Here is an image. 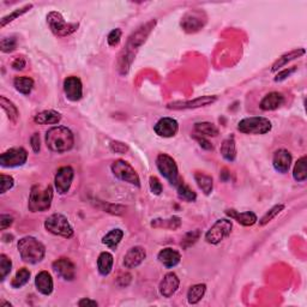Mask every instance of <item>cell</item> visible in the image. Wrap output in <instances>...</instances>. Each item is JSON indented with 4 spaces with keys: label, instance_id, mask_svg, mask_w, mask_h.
Wrapping results in <instances>:
<instances>
[{
    "label": "cell",
    "instance_id": "10",
    "mask_svg": "<svg viewBox=\"0 0 307 307\" xmlns=\"http://www.w3.org/2000/svg\"><path fill=\"white\" fill-rule=\"evenodd\" d=\"M28 160V153L24 148H11L0 156V165L2 167L12 168L23 166Z\"/></svg>",
    "mask_w": 307,
    "mask_h": 307
},
{
    "label": "cell",
    "instance_id": "41",
    "mask_svg": "<svg viewBox=\"0 0 307 307\" xmlns=\"http://www.w3.org/2000/svg\"><path fill=\"white\" fill-rule=\"evenodd\" d=\"M0 185H1L0 193L4 194V193H6V191L11 190V188L13 187V185H15V180H13L12 176L1 174V175H0Z\"/></svg>",
    "mask_w": 307,
    "mask_h": 307
},
{
    "label": "cell",
    "instance_id": "50",
    "mask_svg": "<svg viewBox=\"0 0 307 307\" xmlns=\"http://www.w3.org/2000/svg\"><path fill=\"white\" fill-rule=\"evenodd\" d=\"M25 59L24 58H16L12 63V67L15 70H23L25 67Z\"/></svg>",
    "mask_w": 307,
    "mask_h": 307
},
{
    "label": "cell",
    "instance_id": "45",
    "mask_svg": "<svg viewBox=\"0 0 307 307\" xmlns=\"http://www.w3.org/2000/svg\"><path fill=\"white\" fill-rule=\"evenodd\" d=\"M198 238H199V230L188 233V234H186L184 241H182V246H184L185 249H187L188 246H191V245L196 243V241L198 240Z\"/></svg>",
    "mask_w": 307,
    "mask_h": 307
},
{
    "label": "cell",
    "instance_id": "46",
    "mask_svg": "<svg viewBox=\"0 0 307 307\" xmlns=\"http://www.w3.org/2000/svg\"><path fill=\"white\" fill-rule=\"evenodd\" d=\"M297 70H298L297 66L288 67V69H284L283 71H281V72L277 73V76H276V77H275V82H282V81H284V80H286V78H288L289 76L293 75V73L297 71Z\"/></svg>",
    "mask_w": 307,
    "mask_h": 307
},
{
    "label": "cell",
    "instance_id": "23",
    "mask_svg": "<svg viewBox=\"0 0 307 307\" xmlns=\"http://www.w3.org/2000/svg\"><path fill=\"white\" fill-rule=\"evenodd\" d=\"M61 120V115L58 112L52 111H44L40 112L39 114L35 115L34 122L39 125H53V124H58Z\"/></svg>",
    "mask_w": 307,
    "mask_h": 307
},
{
    "label": "cell",
    "instance_id": "36",
    "mask_svg": "<svg viewBox=\"0 0 307 307\" xmlns=\"http://www.w3.org/2000/svg\"><path fill=\"white\" fill-rule=\"evenodd\" d=\"M176 190H178V196L180 199L186 202H196L197 194L194 191L191 190L190 186L185 185L184 182L180 181L179 184L176 185Z\"/></svg>",
    "mask_w": 307,
    "mask_h": 307
},
{
    "label": "cell",
    "instance_id": "44",
    "mask_svg": "<svg viewBox=\"0 0 307 307\" xmlns=\"http://www.w3.org/2000/svg\"><path fill=\"white\" fill-rule=\"evenodd\" d=\"M149 185H150V191L156 196L161 194L162 192V184L160 182V180L156 178V176H150L149 179Z\"/></svg>",
    "mask_w": 307,
    "mask_h": 307
},
{
    "label": "cell",
    "instance_id": "34",
    "mask_svg": "<svg viewBox=\"0 0 307 307\" xmlns=\"http://www.w3.org/2000/svg\"><path fill=\"white\" fill-rule=\"evenodd\" d=\"M307 157L303 156L301 159L298 160V162L295 163L294 171H293V178L297 181L303 182L307 179Z\"/></svg>",
    "mask_w": 307,
    "mask_h": 307
},
{
    "label": "cell",
    "instance_id": "13",
    "mask_svg": "<svg viewBox=\"0 0 307 307\" xmlns=\"http://www.w3.org/2000/svg\"><path fill=\"white\" fill-rule=\"evenodd\" d=\"M53 270L65 281H73L76 277V266L69 258H59L52 264Z\"/></svg>",
    "mask_w": 307,
    "mask_h": 307
},
{
    "label": "cell",
    "instance_id": "15",
    "mask_svg": "<svg viewBox=\"0 0 307 307\" xmlns=\"http://www.w3.org/2000/svg\"><path fill=\"white\" fill-rule=\"evenodd\" d=\"M178 122L175 119H173V118H162L154 126L155 133L163 138L174 137L178 133Z\"/></svg>",
    "mask_w": 307,
    "mask_h": 307
},
{
    "label": "cell",
    "instance_id": "16",
    "mask_svg": "<svg viewBox=\"0 0 307 307\" xmlns=\"http://www.w3.org/2000/svg\"><path fill=\"white\" fill-rule=\"evenodd\" d=\"M146 257L145 250L142 246L131 247L124 256V266L126 269H134L143 263Z\"/></svg>",
    "mask_w": 307,
    "mask_h": 307
},
{
    "label": "cell",
    "instance_id": "35",
    "mask_svg": "<svg viewBox=\"0 0 307 307\" xmlns=\"http://www.w3.org/2000/svg\"><path fill=\"white\" fill-rule=\"evenodd\" d=\"M29 278H30V271L27 269V267H22L17 271V274L13 280L11 281V286L12 288H22V287L25 286L28 282H29Z\"/></svg>",
    "mask_w": 307,
    "mask_h": 307
},
{
    "label": "cell",
    "instance_id": "30",
    "mask_svg": "<svg viewBox=\"0 0 307 307\" xmlns=\"http://www.w3.org/2000/svg\"><path fill=\"white\" fill-rule=\"evenodd\" d=\"M194 180H196L197 185L201 190L204 192V194H210L213 192V188H214V181L213 178L208 174L204 173H196L194 174Z\"/></svg>",
    "mask_w": 307,
    "mask_h": 307
},
{
    "label": "cell",
    "instance_id": "25",
    "mask_svg": "<svg viewBox=\"0 0 307 307\" xmlns=\"http://www.w3.org/2000/svg\"><path fill=\"white\" fill-rule=\"evenodd\" d=\"M114 258L109 252H102L98 256L97 259V269L102 276H107L111 274L112 269H113Z\"/></svg>",
    "mask_w": 307,
    "mask_h": 307
},
{
    "label": "cell",
    "instance_id": "26",
    "mask_svg": "<svg viewBox=\"0 0 307 307\" xmlns=\"http://www.w3.org/2000/svg\"><path fill=\"white\" fill-rule=\"evenodd\" d=\"M180 226H181V219L178 218V216H173V218L166 219H153L151 222V227L154 228H163V229H171V230H175L179 229Z\"/></svg>",
    "mask_w": 307,
    "mask_h": 307
},
{
    "label": "cell",
    "instance_id": "38",
    "mask_svg": "<svg viewBox=\"0 0 307 307\" xmlns=\"http://www.w3.org/2000/svg\"><path fill=\"white\" fill-rule=\"evenodd\" d=\"M12 269V262L6 255H0V280L4 281Z\"/></svg>",
    "mask_w": 307,
    "mask_h": 307
},
{
    "label": "cell",
    "instance_id": "32",
    "mask_svg": "<svg viewBox=\"0 0 307 307\" xmlns=\"http://www.w3.org/2000/svg\"><path fill=\"white\" fill-rule=\"evenodd\" d=\"M194 131L203 137H216L219 136V129L213 123H197L194 125Z\"/></svg>",
    "mask_w": 307,
    "mask_h": 307
},
{
    "label": "cell",
    "instance_id": "28",
    "mask_svg": "<svg viewBox=\"0 0 307 307\" xmlns=\"http://www.w3.org/2000/svg\"><path fill=\"white\" fill-rule=\"evenodd\" d=\"M304 54H305V49H304V48L294 49V50H292V52L287 53V54H284L281 58H278V60H276V63L272 65L271 71L272 72L277 71L278 69H281V67H283L284 65H287V63H289V61L294 60V59L299 58V57H301V55H304Z\"/></svg>",
    "mask_w": 307,
    "mask_h": 307
},
{
    "label": "cell",
    "instance_id": "6",
    "mask_svg": "<svg viewBox=\"0 0 307 307\" xmlns=\"http://www.w3.org/2000/svg\"><path fill=\"white\" fill-rule=\"evenodd\" d=\"M233 223L228 219H219L205 234V241L211 245H218L227 239L232 233Z\"/></svg>",
    "mask_w": 307,
    "mask_h": 307
},
{
    "label": "cell",
    "instance_id": "11",
    "mask_svg": "<svg viewBox=\"0 0 307 307\" xmlns=\"http://www.w3.org/2000/svg\"><path fill=\"white\" fill-rule=\"evenodd\" d=\"M73 178H75V171L70 166L59 168L54 178L55 188H57L59 194H65L69 192L71 187Z\"/></svg>",
    "mask_w": 307,
    "mask_h": 307
},
{
    "label": "cell",
    "instance_id": "19",
    "mask_svg": "<svg viewBox=\"0 0 307 307\" xmlns=\"http://www.w3.org/2000/svg\"><path fill=\"white\" fill-rule=\"evenodd\" d=\"M157 259L166 267L171 269V267L176 266L180 263L181 255L176 250L171 249V247H166V249L160 251L159 255H157Z\"/></svg>",
    "mask_w": 307,
    "mask_h": 307
},
{
    "label": "cell",
    "instance_id": "5",
    "mask_svg": "<svg viewBox=\"0 0 307 307\" xmlns=\"http://www.w3.org/2000/svg\"><path fill=\"white\" fill-rule=\"evenodd\" d=\"M44 228L52 234L70 239L73 236V229L69 219L61 214H53L44 221Z\"/></svg>",
    "mask_w": 307,
    "mask_h": 307
},
{
    "label": "cell",
    "instance_id": "21",
    "mask_svg": "<svg viewBox=\"0 0 307 307\" xmlns=\"http://www.w3.org/2000/svg\"><path fill=\"white\" fill-rule=\"evenodd\" d=\"M284 103V96L281 92L272 91L264 96L263 100L261 101V109L263 111H275V109L280 108Z\"/></svg>",
    "mask_w": 307,
    "mask_h": 307
},
{
    "label": "cell",
    "instance_id": "4",
    "mask_svg": "<svg viewBox=\"0 0 307 307\" xmlns=\"http://www.w3.org/2000/svg\"><path fill=\"white\" fill-rule=\"evenodd\" d=\"M271 128V122L264 117L245 118L238 124V130L245 134H265Z\"/></svg>",
    "mask_w": 307,
    "mask_h": 307
},
{
    "label": "cell",
    "instance_id": "49",
    "mask_svg": "<svg viewBox=\"0 0 307 307\" xmlns=\"http://www.w3.org/2000/svg\"><path fill=\"white\" fill-rule=\"evenodd\" d=\"M30 143H32L34 153H39L40 151V136H39V133L33 134V137L30 138Z\"/></svg>",
    "mask_w": 307,
    "mask_h": 307
},
{
    "label": "cell",
    "instance_id": "17",
    "mask_svg": "<svg viewBox=\"0 0 307 307\" xmlns=\"http://www.w3.org/2000/svg\"><path fill=\"white\" fill-rule=\"evenodd\" d=\"M179 284L180 280L179 277L176 276V274L174 272H168L167 275L163 277V280L160 283V294L162 295L163 298H171L175 294L176 291L179 289Z\"/></svg>",
    "mask_w": 307,
    "mask_h": 307
},
{
    "label": "cell",
    "instance_id": "37",
    "mask_svg": "<svg viewBox=\"0 0 307 307\" xmlns=\"http://www.w3.org/2000/svg\"><path fill=\"white\" fill-rule=\"evenodd\" d=\"M32 7H33V4H27V5H25V6H23V7L17 8V10L13 11V12H12V13H10V15L2 17L1 22H0V25H1V28H4L5 25H6L7 23H11V22H12V21H15L17 17L24 15V13H25V12H28V11H29Z\"/></svg>",
    "mask_w": 307,
    "mask_h": 307
},
{
    "label": "cell",
    "instance_id": "14",
    "mask_svg": "<svg viewBox=\"0 0 307 307\" xmlns=\"http://www.w3.org/2000/svg\"><path fill=\"white\" fill-rule=\"evenodd\" d=\"M64 92L66 97L72 102H77L83 96L82 81L76 76H70L64 81Z\"/></svg>",
    "mask_w": 307,
    "mask_h": 307
},
{
    "label": "cell",
    "instance_id": "48",
    "mask_svg": "<svg viewBox=\"0 0 307 307\" xmlns=\"http://www.w3.org/2000/svg\"><path fill=\"white\" fill-rule=\"evenodd\" d=\"M194 138L198 140L199 145H201L203 149H205V150H213V145H211V143L207 139V138L203 137V136H199V134L194 136Z\"/></svg>",
    "mask_w": 307,
    "mask_h": 307
},
{
    "label": "cell",
    "instance_id": "2",
    "mask_svg": "<svg viewBox=\"0 0 307 307\" xmlns=\"http://www.w3.org/2000/svg\"><path fill=\"white\" fill-rule=\"evenodd\" d=\"M21 258L25 263L29 264H38L44 261V255H46V247L41 241L34 236H24L17 244Z\"/></svg>",
    "mask_w": 307,
    "mask_h": 307
},
{
    "label": "cell",
    "instance_id": "24",
    "mask_svg": "<svg viewBox=\"0 0 307 307\" xmlns=\"http://www.w3.org/2000/svg\"><path fill=\"white\" fill-rule=\"evenodd\" d=\"M219 151H221L222 157H223L224 160H227V161L229 162L234 161L236 159V145L234 137L230 136L229 138H227V139H224L223 142H222Z\"/></svg>",
    "mask_w": 307,
    "mask_h": 307
},
{
    "label": "cell",
    "instance_id": "29",
    "mask_svg": "<svg viewBox=\"0 0 307 307\" xmlns=\"http://www.w3.org/2000/svg\"><path fill=\"white\" fill-rule=\"evenodd\" d=\"M124 238V232L122 229H119V228H117V229H112L111 232L107 233V234L103 236L102 239V244L106 245L107 247H109V249H117L118 245L120 244V241L123 240Z\"/></svg>",
    "mask_w": 307,
    "mask_h": 307
},
{
    "label": "cell",
    "instance_id": "18",
    "mask_svg": "<svg viewBox=\"0 0 307 307\" xmlns=\"http://www.w3.org/2000/svg\"><path fill=\"white\" fill-rule=\"evenodd\" d=\"M272 165L276 172L281 174L288 173L289 168L292 165V155L286 149H280L274 154V159H272Z\"/></svg>",
    "mask_w": 307,
    "mask_h": 307
},
{
    "label": "cell",
    "instance_id": "33",
    "mask_svg": "<svg viewBox=\"0 0 307 307\" xmlns=\"http://www.w3.org/2000/svg\"><path fill=\"white\" fill-rule=\"evenodd\" d=\"M0 106H1V108L4 109L5 113L7 114V118L11 120V122L16 123L17 120H18L19 117L18 109H17V107L13 105L8 98H6L5 96L0 97Z\"/></svg>",
    "mask_w": 307,
    "mask_h": 307
},
{
    "label": "cell",
    "instance_id": "22",
    "mask_svg": "<svg viewBox=\"0 0 307 307\" xmlns=\"http://www.w3.org/2000/svg\"><path fill=\"white\" fill-rule=\"evenodd\" d=\"M226 214L230 219H235L238 223L243 224L245 227L253 226V224L257 222V215H256L255 213H252V211H244V213H240V211H236L234 209H228L226 210Z\"/></svg>",
    "mask_w": 307,
    "mask_h": 307
},
{
    "label": "cell",
    "instance_id": "40",
    "mask_svg": "<svg viewBox=\"0 0 307 307\" xmlns=\"http://www.w3.org/2000/svg\"><path fill=\"white\" fill-rule=\"evenodd\" d=\"M17 47V39L11 36V38H4L0 41V49L4 53H10L15 50Z\"/></svg>",
    "mask_w": 307,
    "mask_h": 307
},
{
    "label": "cell",
    "instance_id": "51",
    "mask_svg": "<svg viewBox=\"0 0 307 307\" xmlns=\"http://www.w3.org/2000/svg\"><path fill=\"white\" fill-rule=\"evenodd\" d=\"M78 306H97V303L94 300H90V299H87V298H84V299H82L80 303H78Z\"/></svg>",
    "mask_w": 307,
    "mask_h": 307
},
{
    "label": "cell",
    "instance_id": "42",
    "mask_svg": "<svg viewBox=\"0 0 307 307\" xmlns=\"http://www.w3.org/2000/svg\"><path fill=\"white\" fill-rule=\"evenodd\" d=\"M111 150L115 154H126L129 151V146L125 143L119 142V140H113L111 142Z\"/></svg>",
    "mask_w": 307,
    "mask_h": 307
},
{
    "label": "cell",
    "instance_id": "7",
    "mask_svg": "<svg viewBox=\"0 0 307 307\" xmlns=\"http://www.w3.org/2000/svg\"><path fill=\"white\" fill-rule=\"evenodd\" d=\"M156 166L163 178L167 179L172 185L176 186L179 184L178 166H176L173 157H171L167 154H160L156 159Z\"/></svg>",
    "mask_w": 307,
    "mask_h": 307
},
{
    "label": "cell",
    "instance_id": "3",
    "mask_svg": "<svg viewBox=\"0 0 307 307\" xmlns=\"http://www.w3.org/2000/svg\"><path fill=\"white\" fill-rule=\"evenodd\" d=\"M53 187L50 185L42 188L40 185H34L30 191L28 208L32 213H44L52 205Z\"/></svg>",
    "mask_w": 307,
    "mask_h": 307
},
{
    "label": "cell",
    "instance_id": "8",
    "mask_svg": "<svg viewBox=\"0 0 307 307\" xmlns=\"http://www.w3.org/2000/svg\"><path fill=\"white\" fill-rule=\"evenodd\" d=\"M47 23H48L52 33L54 35L60 36V38L70 35V34L76 32V29L78 28V24L67 23L64 17L59 12H55V11H52L47 15Z\"/></svg>",
    "mask_w": 307,
    "mask_h": 307
},
{
    "label": "cell",
    "instance_id": "31",
    "mask_svg": "<svg viewBox=\"0 0 307 307\" xmlns=\"http://www.w3.org/2000/svg\"><path fill=\"white\" fill-rule=\"evenodd\" d=\"M13 86H15L17 91H19L21 94L29 95L34 88V81L27 76H22V77L15 78Z\"/></svg>",
    "mask_w": 307,
    "mask_h": 307
},
{
    "label": "cell",
    "instance_id": "39",
    "mask_svg": "<svg viewBox=\"0 0 307 307\" xmlns=\"http://www.w3.org/2000/svg\"><path fill=\"white\" fill-rule=\"evenodd\" d=\"M283 209H284L283 204H277V205H275V207H272L271 209L267 211L265 215L261 219V221H259V226H265V224L269 223L270 221H272V219H274Z\"/></svg>",
    "mask_w": 307,
    "mask_h": 307
},
{
    "label": "cell",
    "instance_id": "1",
    "mask_svg": "<svg viewBox=\"0 0 307 307\" xmlns=\"http://www.w3.org/2000/svg\"><path fill=\"white\" fill-rule=\"evenodd\" d=\"M75 144V137L71 130L65 126H54L46 133V145L53 153L63 154L70 151Z\"/></svg>",
    "mask_w": 307,
    "mask_h": 307
},
{
    "label": "cell",
    "instance_id": "20",
    "mask_svg": "<svg viewBox=\"0 0 307 307\" xmlns=\"http://www.w3.org/2000/svg\"><path fill=\"white\" fill-rule=\"evenodd\" d=\"M36 289L44 295H50L54 288L53 278L48 271H41L35 277Z\"/></svg>",
    "mask_w": 307,
    "mask_h": 307
},
{
    "label": "cell",
    "instance_id": "43",
    "mask_svg": "<svg viewBox=\"0 0 307 307\" xmlns=\"http://www.w3.org/2000/svg\"><path fill=\"white\" fill-rule=\"evenodd\" d=\"M122 34L123 33H122V30H120V29H113V30H112V32L109 33L108 39H107V40H108L109 46H112V47L117 46V44L120 42V39H122Z\"/></svg>",
    "mask_w": 307,
    "mask_h": 307
},
{
    "label": "cell",
    "instance_id": "27",
    "mask_svg": "<svg viewBox=\"0 0 307 307\" xmlns=\"http://www.w3.org/2000/svg\"><path fill=\"white\" fill-rule=\"evenodd\" d=\"M205 292H207V286H205L204 283L194 284V286L191 287L187 292L188 304H191V305L198 304L205 295Z\"/></svg>",
    "mask_w": 307,
    "mask_h": 307
},
{
    "label": "cell",
    "instance_id": "52",
    "mask_svg": "<svg viewBox=\"0 0 307 307\" xmlns=\"http://www.w3.org/2000/svg\"><path fill=\"white\" fill-rule=\"evenodd\" d=\"M1 305H5V306H10V307H11V306H12V305H11V304H8V303H4V301H2V303H1Z\"/></svg>",
    "mask_w": 307,
    "mask_h": 307
},
{
    "label": "cell",
    "instance_id": "12",
    "mask_svg": "<svg viewBox=\"0 0 307 307\" xmlns=\"http://www.w3.org/2000/svg\"><path fill=\"white\" fill-rule=\"evenodd\" d=\"M218 101L216 96H202L194 98L192 101H178V102H172L167 106V108L174 109V111H180V109H194L201 108V107H207L213 105Z\"/></svg>",
    "mask_w": 307,
    "mask_h": 307
},
{
    "label": "cell",
    "instance_id": "9",
    "mask_svg": "<svg viewBox=\"0 0 307 307\" xmlns=\"http://www.w3.org/2000/svg\"><path fill=\"white\" fill-rule=\"evenodd\" d=\"M112 172L122 181L129 182V184L136 186L140 185L139 176H138L134 168L130 163L124 161V160H117V161L112 163Z\"/></svg>",
    "mask_w": 307,
    "mask_h": 307
},
{
    "label": "cell",
    "instance_id": "47",
    "mask_svg": "<svg viewBox=\"0 0 307 307\" xmlns=\"http://www.w3.org/2000/svg\"><path fill=\"white\" fill-rule=\"evenodd\" d=\"M13 222V219L11 218L10 215H5V214H2L1 216H0V229L1 230H5L6 228H8L12 224Z\"/></svg>",
    "mask_w": 307,
    "mask_h": 307
}]
</instances>
